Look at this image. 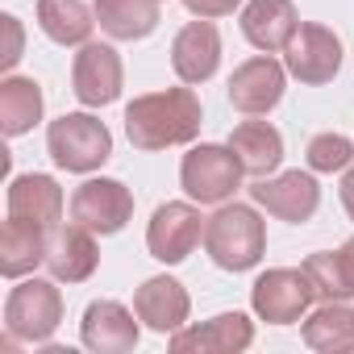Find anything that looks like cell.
<instances>
[{"instance_id":"31","label":"cell","mask_w":354,"mask_h":354,"mask_svg":"<svg viewBox=\"0 0 354 354\" xmlns=\"http://www.w3.org/2000/svg\"><path fill=\"white\" fill-rule=\"evenodd\" d=\"M342 209L354 221V167H346V175H342Z\"/></svg>"},{"instance_id":"12","label":"cell","mask_w":354,"mask_h":354,"mask_svg":"<svg viewBox=\"0 0 354 354\" xmlns=\"http://www.w3.org/2000/svg\"><path fill=\"white\" fill-rule=\"evenodd\" d=\"M250 201L259 209H267L271 217H279V221L304 225L317 213V205H321V188H317V180L308 171H283V175H275V180L271 175L259 180L250 188Z\"/></svg>"},{"instance_id":"23","label":"cell","mask_w":354,"mask_h":354,"mask_svg":"<svg viewBox=\"0 0 354 354\" xmlns=\"http://www.w3.org/2000/svg\"><path fill=\"white\" fill-rule=\"evenodd\" d=\"M304 346L321 354L354 350V308L346 300H321V308H313L304 321Z\"/></svg>"},{"instance_id":"5","label":"cell","mask_w":354,"mask_h":354,"mask_svg":"<svg viewBox=\"0 0 354 354\" xmlns=\"http://www.w3.org/2000/svg\"><path fill=\"white\" fill-rule=\"evenodd\" d=\"M242 162L230 146L217 142H201L184 154L180 162V184L196 205H225L238 188H242Z\"/></svg>"},{"instance_id":"28","label":"cell","mask_w":354,"mask_h":354,"mask_svg":"<svg viewBox=\"0 0 354 354\" xmlns=\"http://www.w3.org/2000/svg\"><path fill=\"white\" fill-rule=\"evenodd\" d=\"M242 5V0H184V9L192 13V17H230L234 9Z\"/></svg>"},{"instance_id":"21","label":"cell","mask_w":354,"mask_h":354,"mask_svg":"<svg viewBox=\"0 0 354 354\" xmlns=\"http://www.w3.org/2000/svg\"><path fill=\"white\" fill-rule=\"evenodd\" d=\"M230 150L238 154V162H242L246 175L267 180V175L283 162V133L271 121H242L230 133Z\"/></svg>"},{"instance_id":"17","label":"cell","mask_w":354,"mask_h":354,"mask_svg":"<svg viewBox=\"0 0 354 354\" xmlns=\"http://www.w3.org/2000/svg\"><path fill=\"white\" fill-rule=\"evenodd\" d=\"M296 26H300V13L292 0H246V9H242V34L263 55L283 50L292 42Z\"/></svg>"},{"instance_id":"29","label":"cell","mask_w":354,"mask_h":354,"mask_svg":"<svg viewBox=\"0 0 354 354\" xmlns=\"http://www.w3.org/2000/svg\"><path fill=\"white\" fill-rule=\"evenodd\" d=\"M5 30H9V50L0 55V63H5V67H13V63L21 59V21H17L13 13H5Z\"/></svg>"},{"instance_id":"30","label":"cell","mask_w":354,"mask_h":354,"mask_svg":"<svg viewBox=\"0 0 354 354\" xmlns=\"http://www.w3.org/2000/svg\"><path fill=\"white\" fill-rule=\"evenodd\" d=\"M337 263H342L346 288H350V296H354V238H346V242H342V250H337Z\"/></svg>"},{"instance_id":"10","label":"cell","mask_w":354,"mask_h":354,"mask_svg":"<svg viewBox=\"0 0 354 354\" xmlns=\"http://www.w3.org/2000/svg\"><path fill=\"white\" fill-rule=\"evenodd\" d=\"M121 55L109 42H84L75 63H71V92L88 109H104L121 96Z\"/></svg>"},{"instance_id":"15","label":"cell","mask_w":354,"mask_h":354,"mask_svg":"<svg viewBox=\"0 0 354 354\" xmlns=\"http://www.w3.org/2000/svg\"><path fill=\"white\" fill-rule=\"evenodd\" d=\"M250 342H254V325L242 313H221V317H213L205 325L171 333V350L175 354H238Z\"/></svg>"},{"instance_id":"14","label":"cell","mask_w":354,"mask_h":354,"mask_svg":"<svg viewBox=\"0 0 354 354\" xmlns=\"http://www.w3.org/2000/svg\"><path fill=\"white\" fill-rule=\"evenodd\" d=\"M133 313L146 329L154 333H175V329H184L188 313H192V296L180 279H171V275H154L146 279L138 292H133Z\"/></svg>"},{"instance_id":"13","label":"cell","mask_w":354,"mask_h":354,"mask_svg":"<svg viewBox=\"0 0 354 354\" xmlns=\"http://www.w3.org/2000/svg\"><path fill=\"white\" fill-rule=\"evenodd\" d=\"M221 63V34L209 17L188 21L171 42V67L184 84H209Z\"/></svg>"},{"instance_id":"2","label":"cell","mask_w":354,"mask_h":354,"mask_svg":"<svg viewBox=\"0 0 354 354\" xmlns=\"http://www.w3.org/2000/svg\"><path fill=\"white\" fill-rule=\"evenodd\" d=\"M205 250L221 271H250L267 254V221L250 205H221L205 225Z\"/></svg>"},{"instance_id":"19","label":"cell","mask_w":354,"mask_h":354,"mask_svg":"<svg viewBox=\"0 0 354 354\" xmlns=\"http://www.w3.org/2000/svg\"><path fill=\"white\" fill-rule=\"evenodd\" d=\"M9 217L34 221L55 234L63 225V188L50 175H17L9 184Z\"/></svg>"},{"instance_id":"26","label":"cell","mask_w":354,"mask_h":354,"mask_svg":"<svg viewBox=\"0 0 354 354\" xmlns=\"http://www.w3.org/2000/svg\"><path fill=\"white\" fill-rule=\"evenodd\" d=\"M304 158H308V171L333 175V171H346V167L354 162V142H350L346 133H317V138L308 142Z\"/></svg>"},{"instance_id":"6","label":"cell","mask_w":354,"mask_h":354,"mask_svg":"<svg viewBox=\"0 0 354 354\" xmlns=\"http://www.w3.org/2000/svg\"><path fill=\"white\" fill-rule=\"evenodd\" d=\"M317 300V288L308 279V271L300 267H271L254 279L250 288V304L259 313V321L267 325H292L308 313V304Z\"/></svg>"},{"instance_id":"24","label":"cell","mask_w":354,"mask_h":354,"mask_svg":"<svg viewBox=\"0 0 354 354\" xmlns=\"http://www.w3.org/2000/svg\"><path fill=\"white\" fill-rule=\"evenodd\" d=\"M38 26L59 46H84V42H92L96 13L84 0H38Z\"/></svg>"},{"instance_id":"16","label":"cell","mask_w":354,"mask_h":354,"mask_svg":"<svg viewBox=\"0 0 354 354\" xmlns=\"http://www.w3.org/2000/svg\"><path fill=\"white\" fill-rule=\"evenodd\" d=\"M80 337L96 354H129L138 346V321L117 300H92L80 321Z\"/></svg>"},{"instance_id":"8","label":"cell","mask_w":354,"mask_h":354,"mask_svg":"<svg viewBox=\"0 0 354 354\" xmlns=\"http://www.w3.org/2000/svg\"><path fill=\"white\" fill-rule=\"evenodd\" d=\"M283 67L300 84H329L342 71V38L317 21H300L283 46Z\"/></svg>"},{"instance_id":"4","label":"cell","mask_w":354,"mask_h":354,"mask_svg":"<svg viewBox=\"0 0 354 354\" xmlns=\"http://www.w3.org/2000/svg\"><path fill=\"white\" fill-rule=\"evenodd\" d=\"M63 325V292L50 279H21L5 300V346L13 342H46Z\"/></svg>"},{"instance_id":"25","label":"cell","mask_w":354,"mask_h":354,"mask_svg":"<svg viewBox=\"0 0 354 354\" xmlns=\"http://www.w3.org/2000/svg\"><path fill=\"white\" fill-rule=\"evenodd\" d=\"M42 121V88L30 75H9L0 84V129L9 138L30 133Z\"/></svg>"},{"instance_id":"1","label":"cell","mask_w":354,"mask_h":354,"mask_svg":"<svg viewBox=\"0 0 354 354\" xmlns=\"http://www.w3.org/2000/svg\"><path fill=\"white\" fill-rule=\"evenodd\" d=\"M201 125H205V109L192 88L146 92V96H133L125 109V138L133 150H146V154L196 142Z\"/></svg>"},{"instance_id":"27","label":"cell","mask_w":354,"mask_h":354,"mask_svg":"<svg viewBox=\"0 0 354 354\" xmlns=\"http://www.w3.org/2000/svg\"><path fill=\"white\" fill-rule=\"evenodd\" d=\"M304 271H308V279H313V288H317V300H350V288H346L337 250L308 254V259H304Z\"/></svg>"},{"instance_id":"22","label":"cell","mask_w":354,"mask_h":354,"mask_svg":"<svg viewBox=\"0 0 354 354\" xmlns=\"http://www.w3.org/2000/svg\"><path fill=\"white\" fill-rule=\"evenodd\" d=\"M92 13L117 42H138L158 30V0H92Z\"/></svg>"},{"instance_id":"20","label":"cell","mask_w":354,"mask_h":354,"mask_svg":"<svg viewBox=\"0 0 354 354\" xmlns=\"http://www.w3.org/2000/svg\"><path fill=\"white\" fill-rule=\"evenodd\" d=\"M46 250H50V230L9 217L5 230H0V275H9V279L30 275L38 263H46Z\"/></svg>"},{"instance_id":"11","label":"cell","mask_w":354,"mask_h":354,"mask_svg":"<svg viewBox=\"0 0 354 354\" xmlns=\"http://www.w3.org/2000/svg\"><path fill=\"white\" fill-rule=\"evenodd\" d=\"M283 88H288V67L275 63L271 55H254L230 75V104L246 117H267L283 100Z\"/></svg>"},{"instance_id":"7","label":"cell","mask_w":354,"mask_h":354,"mask_svg":"<svg viewBox=\"0 0 354 354\" xmlns=\"http://www.w3.org/2000/svg\"><path fill=\"white\" fill-rule=\"evenodd\" d=\"M205 225H209V217H201V209L188 205V201H167V205H158L154 217H150V230H146L150 259H158L167 267L184 263L201 246Z\"/></svg>"},{"instance_id":"18","label":"cell","mask_w":354,"mask_h":354,"mask_svg":"<svg viewBox=\"0 0 354 354\" xmlns=\"http://www.w3.org/2000/svg\"><path fill=\"white\" fill-rule=\"evenodd\" d=\"M46 267L59 283H84L96 267H100V250H96V238L92 230L84 225H59L50 234V250H46Z\"/></svg>"},{"instance_id":"3","label":"cell","mask_w":354,"mask_h":354,"mask_svg":"<svg viewBox=\"0 0 354 354\" xmlns=\"http://www.w3.org/2000/svg\"><path fill=\"white\" fill-rule=\"evenodd\" d=\"M46 150L50 158L63 167V171H75V175H88V171H100L113 154V133L100 117L92 113H63L59 121H50L46 129Z\"/></svg>"},{"instance_id":"9","label":"cell","mask_w":354,"mask_h":354,"mask_svg":"<svg viewBox=\"0 0 354 354\" xmlns=\"http://www.w3.org/2000/svg\"><path fill=\"white\" fill-rule=\"evenodd\" d=\"M133 217V192L121 180H88L71 196V221L92 230V234H121Z\"/></svg>"}]
</instances>
